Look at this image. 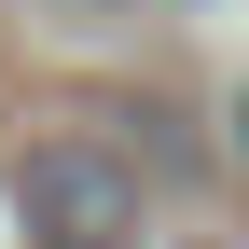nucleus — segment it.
<instances>
[{
	"mask_svg": "<svg viewBox=\"0 0 249 249\" xmlns=\"http://www.w3.org/2000/svg\"><path fill=\"white\" fill-rule=\"evenodd\" d=\"M235 152H249V97H235Z\"/></svg>",
	"mask_w": 249,
	"mask_h": 249,
	"instance_id": "obj_3",
	"label": "nucleus"
},
{
	"mask_svg": "<svg viewBox=\"0 0 249 249\" xmlns=\"http://www.w3.org/2000/svg\"><path fill=\"white\" fill-rule=\"evenodd\" d=\"M166 249H222V235H166Z\"/></svg>",
	"mask_w": 249,
	"mask_h": 249,
	"instance_id": "obj_2",
	"label": "nucleus"
},
{
	"mask_svg": "<svg viewBox=\"0 0 249 249\" xmlns=\"http://www.w3.org/2000/svg\"><path fill=\"white\" fill-rule=\"evenodd\" d=\"M14 222L28 249H139V166L111 139H42L14 166Z\"/></svg>",
	"mask_w": 249,
	"mask_h": 249,
	"instance_id": "obj_1",
	"label": "nucleus"
}]
</instances>
